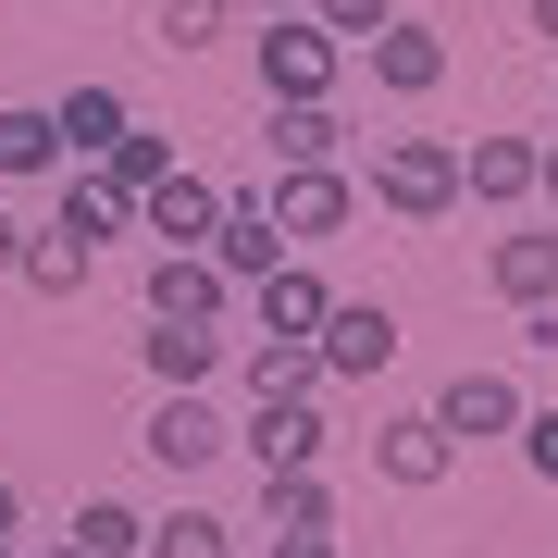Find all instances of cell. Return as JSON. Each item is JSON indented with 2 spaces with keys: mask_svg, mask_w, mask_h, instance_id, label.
I'll use <instances>...</instances> for the list:
<instances>
[{
  "mask_svg": "<svg viewBox=\"0 0 558 558\" xmlns=\"http://www.w3.org/2000/svg\"><path fill=\"white\" fill-rule=\"evenodd\" d=\"M248 62H260V100H336V87H348V38L311 25V13H260Z\"/></svg>",
  "mask_w": 558,
  "mask_h": 558,
  "instance_id": "obj_1",
  "label": "cell"
},
{
  "mask_svg": "<svg viewBox=\"0 0 558 558\" xmlns=\"http://www.w3.org/2000/svg\"><path fill=\"white\" fill-rule=\"evenodd\" d=\"M373 211L447 223L459 211V137H373Z\"/></svg>",
  "mask_w": 558,
  "mask_h": 558,
  "instance_id": "obj_2",
  "label": "cell"
},
{
  "mask_svg": "<svg viewBox=\"0 0 558 558\" xmlns=\"http://www.w3.org/2000/svg\"><path fill=\"white\" fill-rule=\"evenodd\" d=\"M260 211H274L286 248L348 236V223H360V174H348V161H274V199H260Z\"/></svg>",
  "mask_w": 558,
  "mask_h": 558,
  "instance_id": "obj_3",
  "label": "cell"
},
{
  "mask_svg": "<svg viewBox=\"0 0 558 558\" xmlns=\"http://www.w3.org/2000/svg\"><path fill=\"white\" fill-rule=\"evenodd\" d=\"M311 360H323V385H373L385 360H398V311L385 299H336L311 323Z\"/></svg>",
  "mask_w": 558,
  "mask_h": 558,
  "instance_id": "obj_4",
  "label": "cell"
},
{
  "mask_svg": "<svg viewBox=\"0 0 558 558\" xmlns=\"http://www.w3.org/2000/svg\"><path fill=\"white\" fill-rule=\"evenodd\" d=\"M459 472V435L435 410H385L373 422V484H398V497H435V484Z\"/></svg>",
  "mask_w": 558,
  "mask_h": 558,
  "instance_id": "obj_5",
  "label": "cell"
},
{
  "mask_svg": "<svg viewBox=\"0 0 558 558\" xmlns=\"http://www.w3.org/2000/svg\"><path fill=\"white\" fill-rule=\"evenodd\" d=\"M236 311H248V336H299V348H311V323L336 311V286H323L299 248H286V260H274L260 286H236Z\"/></svg>",
  "mask_w": 558,
  "mask_h": 558,
  "instance_id": "obj_6",
  "label": "cell"
},
{
  "mask_svg": "<svg viewBox=\"0 0 558 558\" xmlns=\"http://www.w3.org/2000/svg\"><path fill=\"white\" fill-rule=\"evenodd\" d=\"M199 260H211L223 286H260V274H274V260H286V236H274V211H260L248 186H223V211H211V236H199Z\"/></svg>",
  "mask_w": 558,
  "mask_h": 558,
  "instance_id": "obj_7",
  "label": "cell"
},
{
  "mask_svg": "<svg viewBox=\"0 0 558 558\" xmlns=\"http://www.w3.org/2000/svg\"><path fill=\"white\" fill-rule=\"evenodd\" d=\"M360 62H373V87H385V100H435V87H447V38H435V25H373V38H360Z\"/></svg>",
  "mask_w": 558,
  "mask_h": 558,
  "instance_id": "obj_8",
  "label": "cell"
},
{
  "mask_svg": "<svg viewBox=\"0 0 558 558\" xmlns=\"http://www.w3.org/2000/svg\"><path fill=\"white\" fill-rule=\"evenodd\" d=\"M149 323H236V286L199 248H149Z\"/></svg>",
  "mask_w": 558,
  "mask_h": 558,
  "instance_id": "obj_9",
  "label": "cell"
},
{
  "mask_svg": "<svg viewBox=\"0 0 558 558\" xmlns=\"http://www.w3.org/2000/svg\"><path fill=\"white\" fill-rule=\"evenodd\" d=\"M137 447H149V459H161V472H174V484H186V472H211V459H223V447H236V435H223V410L199 398V385H186V398H161V410H149V435H137Z\"/></svg>",
  "mask_w": 558,
  "mask_h": 558,
  "instance_id": "obj_10",
  "label": "cell"
},
{
  "mask_svg": "<svg viewBox=\"0 0 558 558\" xmlns=\"http://www.w3.org/2000/svg\"><path fill=\"white\" fill-rule=\"evenodd\" d=\"M236 447L260 459V472H311L336 435H323V398H260V410L236 422Z\"/></svg>",
  "mask_w": 558,
  "mask_h": 558,
  "instance_id": "obj_11",
  "label": "cell"
},
{
  "mask_svg": "<svg viewBox=\"0 0 558 558\" xmlns=\"http://www.w3.org/2000/svg\"><path fill=\"white\" fill-rule=\"evenodd\" d=\"M137 360H149V385H161V398H186V385H211L236 348H223V323H149Z\"/></svg>",
  "mask_w": 558,
  "mask_h": 558,
  "instance_id": "obj_12",
  "label": "cell"
},
{
  "mask_svg": "<svg viewBox=\"0 0 558 558\" xmlns=\"http://www.w3.org/2000/svg\"><path fill=\"white\" fill-rule=\"evenodd\" d=\"M435 422H447L459 447L521 435V385H509V373H447V385H435Z\"/></svg>",
  "mask_w": 558,
  "mask_h": 558,
  "instance_id": "obj_13",
  "label": "cell"
},
{
  "mask_svg": "<svg viewBox=\"0 0 558 558\" xmlns=\"http://www.w3.org/2000/svg\"><path fill=\"white\" fill-rule=\"evenodd\" d=\"M260 149L274 161H348V100H260Z\"/></svg>",
  "mask_w": 558,
  "mask_h": 558,
  "instance_id": "obj_14",
  "label": "cell"
},
{
  "mask_svg": "<svg viewBox=\"0 0 558 558\" xmlns=\"http://www.w3.org/2000/svg\"><path fill=\"white\" fill-rule=\"evenodd\" d=\"M459 199L521 211V199H534V137H472V149H459Z\"/></svg>",
  "mask_w": 558,
  "mask_h": 558,
  "instance_id": "obj_15",
  "label": "cell"
},
{
  "mask_svg": "<svg viewBox=\"0 0 558 558\" xmlns=\"http://www.w3.org/2000/svg\"><path fill=\"white\" fill-rule=\"evenodd\" d=\"M124 124H137V112H124V87H100V75L50 100V137H62V161H100V149L124 137Z\"/></svg>",
  "mask_w": 558,
  "mask_h": 558,
  "instance_id": "obj_16",
  "label": "cell"
},
{
  "mask_svg": "<svg viewBox=\"0 0 558 558\" xmlns=\"http://www.w3.org/2000/svg\"><path fill=\"white\" fill-rule=\"evenodd\" d=\"M211 211H223V186H211V174H186V161L137 199V223H149L161 248H199V236H211Z\"/></svg>",
  "mask_w": 558,
  "mask_h": 558,
  "instance_id": "obj_17",
  "label": "cell"
},
{
  "mask_svg": "<svg viewBox=\"0 0 558 558\" xmlns=\"http://www.w3.org/2000/svg\"><path fill=\"white\" fill-rule=\"evenodd\" d=\"M87 274H100V248H87V236H62V223L13 248V286H25V299H87Z\"/></svg>",
  "mask_w": 558,
  "mask_h": 558,
  "instance_id": "obj_18",
  "label": "cell"
},
{
  "mask_svg": "<svg viewBox=\"0 0 558 558\" xmlns=\"http://www.w3.org/2000/svg\"><path fill=\"white\" fill-rule=\"evenodd\" d=\"M236 385H248V410H260V398H323V360H311L299 336H248V348H236Z\"/></svg>",
  "mask_w": 558,
  "mask_h": 558,
  "instance_id": "obj_19",
  "label": "cell"
},
{
  "mask_svg": "<svg viewBox=\"0 0 558 558\" xmlns=\"http://www.w3.org/2000/svg\"><path fill=\"white\" fill-rule=\"evenodd\" d=\"M484 286H497L509 311H546L558 299V236H497L484 248Z\"/></svg>",
  "mask_w": 558,
  "mask_h": 558,
  "instance_id": "obj_20",
  "label": "cell"
},
{
  "mask_svg": "<svg viewBox=\"0 0 558 558\" xmlns=\"http://www.w3.org/2000/svg\"><path fill=\"white\" fill-rule=\"evenodd\" d=\"M260 521H274V534H336V484H323V459H311V472H260Z\"/></svg>",
  "mask_w": 558,
  "mask_h": 558,
  "instance_id": "obj_21",
  "label": "cell"
},
{
  "mask_svg": "<svg viewBox=\"0 0 558 558\" xmlns=\"http://www.w3.org/2000/svg\"><path fill=\"white\" fill-rule=\"evenodd\" d=\"M87 174H100V186H112V199H124V211H137V199H149V186H161V174H174V137H149V124H124V137H112L100 161H87Z\"/></svg>",
  "mask_w": 558,
  "mask_h": 558,
  "instance_id": "obj_22",
  "label": "cell"
},
{
  "mask_svg": "<svg viewBox=\"0 0 558 558\" xmlns=\"http://www.w3.org/2000/svg\"><path fill=\"white\" fill-rule=\"evenodd\" d=\"M25 174H62L50 100H0V186H25Z\"/></svg>",
  "mask_w": 558,
  "mask_h": 558,
  "instance_id": "obj_23",
  "label": "cell"
},
{
  "mask_svg": "<svg viewBox=\"0 0 558 558\" xmlns=\"http://www.w3.org/2000/svg\"><path fill=\"white\" fill-rule=\"evenodd\" d=\"M137 534H149V521L124 509V497H87V509H75V534H62V546H75V558H137Z\"/></svg>",
  "mask_w": 558,
  "mask_h": 558,
  "instance_id": "obj_24",
  "label": "cell"
},
{
  "mask_svg": "<svg viewBox=\"0 0 558 558\" xmlns=\"http://www.w3.org/2000/svg\"><path fill=\"white\" fill-rule=\"evenodd\" d=\"M137 558H236V534H223L211 509H174V521H149V534H137Z\"/></svg>",
  "mask_w": 558,
  "mask_h": 558,
  "instance_id": "obj_25",
  "label": "cell"
},
{
  "mask_svg": "<svg viewBox=\"0 0 558 558\" xmlns=\"http://www.w3.org/2000/svg\"><path fill=\"white\" fill-rule=\"evenodd\" d=\"M236 38V0H161V50H223Z\"/></svg>",
  "mask_w": 558,
  "mask_h": 558,
  "instance_id": "obj_26",
  "label": "cell"
},
{
  "mask_svg": "<svg viewBox=\"0 0 558 558\" xmlns=\"http://www.w3.org/2000/svg\"><path fill=\"white\" fill-rule=\"evenodd\" d=\"M311 25H336V38L360 50V38H373V25H398V0H311Z\"/></svg>",
  "mask_w": 558,
  "mask_h": 558,
  "instance_id": "obj_27",
  "label": "cell"
},
{
  "mask_svg": "<svg viewBox=\"0 0 558 558\" xmlns=\"http://www.w3.org/2000/svg\"><path fill=\"white\" fill-rule=\"evenodd\" d=\"M521 472L558 484V410H521Z\"/></svg>",
  "mask_w": 558,
  "mask_h": 558,
  "instance_id": "obj_28",
  "label": "cell"
},
{
  "mask_svg": "<svg viewBox=\"0 0 558 558\" xmlns=\"http://www.w3.org/2000/svg\"><path fill=\"white\" fill-rule=\"evenodd\" d=\"M534 199L558 211V137H534Z\"/></svg>",
  "mask_w": 558,
  "mask_h": 558,
  "instance_id": "obj_29",
  "label": "cell"
},
{
  "mask_svg": "<svg viewBox=\"0 0 558 558\" xmlns=\"http://www.w3.org/2000/svg\"><path fill=\"white\" fill-rule=\"evenodd\" d=\"M13 534H25V484L0 472V546H13Z\"/></svg>",
  "mask_w": 558,
  "mask_h": 558,
  "instance_id": "obj_30",
  "label": "cell"
},
{
  "mask_svg": "<svg viewBox=\"0 0 558 558\" xmlns=\"http://www.w3.org/2000/svg\"><path fill=\"white\" fill-rule=\"evenodd\" d=\"M274 558H336V534H274Z\"/></svg>",
  "mask_w": 558,
  "mask_h": 558,
  "instance_id": "obj_31",
  "label": "cell"
},
{
  "mask_svg": "<svg viewBox=\"0 0 558 558\" xmlns=\"http://www.w3.org/2000/svg\"><path fill=\"white\" fill-rule=\"evenodd\" d=\"M13 248H25V223H13V211H0V274H13Z\"/></svg>",
  "mask_w": 558,
  "mask_h": 558,
  "instance_id": "obj_32",
  "label": "cell"
},
{
  "mask_svg": "<svg viewBox=\"0 0 558 558\" xmlns=\"http://www.w3.org/2000/svg\"><path fill=\"white\" fill-rule=\"evenodd\" d=\"M534 38H558V0H534Z\"/></svg>",
  "mask_w": 558,
  "mask_h": 558,
  "instance_id": "obj_33",
  "label": "cell"
},
{
  "mask_svg": "<svg viewBox=\"0 0 558 558\" xmlns=\"http://www.w3.org/2000/svg\"><path fill=\"white\" fill-rule=\"evenodd\" d=\"M260 13H311V0H260Z\"/></svg>",
  "mask_w": 558,
  "mask_h": 558,
  "instance_id": "obj_34",
  "label": "cell"
},
{
  "mask_svg": "<svg viewBox=\"0 0 558 558\" xmlns=\"http://www.w3.org/2000/svg\"><path fill=\"white\" fill-rule=\"evenodd\" d=\"M25 558H75V546H25Z\"/></svg>",
  "mask_w": 558,
  "mask_h": 558,
  "instance_id": "obj_35",
  "label": "cell"
},
{
  "mask_svg": "<svg viewBox=\"0 0 558 558\" xmlns=\"http://www.w3.org/2000/svg\"><path fill=\"white\" fill-rule=\"evenodd\" d=\"M0 558H25V534H13V546H0Z\"/></svg>",
  "mask_w": 558,
  "mask_h": 558,
  "instance_id": "obj_36",
  "label": "cell"
},
{
  "mask_svg": "<svg viewBox=\"0 0 558 558\" xmlns=\"http://www.w3.org/2000/svg\"><path fill=\"white\" fill-rule=\"evenodd\" d=\"M546 236H558V223H546Z\"/></svg>",
  "mask_w": 558,
  "mask_h": 558,
  "instance_id": "obj_37",
  "label": "cell"
}]
</instances>
